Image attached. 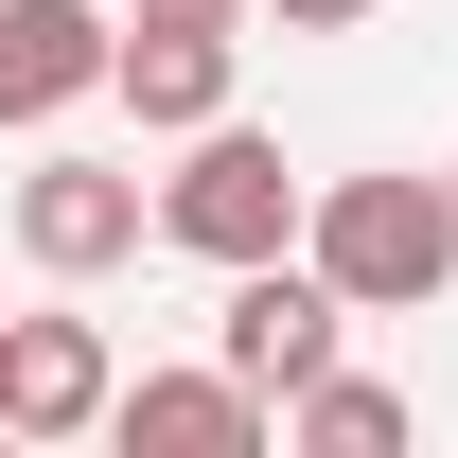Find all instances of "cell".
<instances>
[{
  "label": "cell",
  "instance_id": "cell-1",
  "mask_svg": "<svg viewBox=\"0 0 458 458\" xmlns=\"http://www.w3.org/2000/svg\"><path fill=\"white\" fill-rule=\"evenodd\" d=\"M300 265L352 318H423L458 283V176H318L300 194Z\"/></svg>",
  "mask_w": 458,
  "mask_h": 458
},
{
  "label": "cell",
  "instance_id": "cell-2",
  "mask_svg": "<svg viewBox=\"0 0 458 458\" xmlns=\"http://www.w3.org/2000/svg\"><path fill=\"white\" fill-rule=\"evenodd\" d=\"M300 194H318V176H283L265 123H194V159L159 176V247H194V265H265V247H300Z\"/></svg>",
  "mask_w": 458,
  "mask_h": 458
},
{
  "label": "cell",
  "instance_id": "cell-3",
  "mask_svg": "<svg viewBox=\"0 0 458 458\" xmlns=\"http://www.w3.org/2000/svg\"><path fill=\"white\" fill-rule=\"evenodd\" d=\"M212 352H229V370H247L265 405H283V388H318V370L352 352V300L318 283L300 247H265V265H229V318H212Z\"/></svg>",
  "mask_w": 458,
  "mask_h": 458
},
{
  "label": "cell",
  "instance_id": "cell-4",
  "mask_svg": "<svg viewBox=\"0 0 458 458\" xmlns=\"http://www.w3.org/2000/svg\"><path fill=\"white\" fill-rule=\"evenodd\" d=\"M141 229H159V194H141L123 159H36V176H18V247H36L54 283H106Z\"/></svg>",
  "mask_w": 458,
  "mask_h": 458
},
{
  "label": "cell",
  "instance_id": "cell-5",
  "mask_svg": "<svg viewBox=\"0 0 458 458\" xmlns=\"http://www.w3.org/2000/svg\"><path fill=\"white\" fill-rule=\"evenodd\" d=\"M106 335L89 318H0V441H106Z\"/></svg>",
  "mask_w": 458,
  "mask_h": 458
},
{
  "label": "cell",
  "instance_id": "cell-6",
  "mask_svg": "<svg viewBox=\"0 0 458 458\" xmlns=\"http://www.w3.org/2000/svg\"><path fill=\"white\" fill-rule=\"evenodd\" d=\"M265 423H283V405L247 388L229 352H212V370H141V388H106V441H123V458H247Z\"/></svg>",
  "mask_w": 458,
  "mask_h": 458
},
{
  "label": "cell",
  "instance_id": "cell-7",
  "mask_svg": "<svg viewBox=\"0 0 458 458\" xmlns=\"http://www.w3.org/2000/svg\"><path fill=\"white\" fill-rule=\"evenodd\" d=\"M123 18H89V0H0V123H71L89 89H106Z\"/></svg>",
  "mask_w": 458,
  "mask_h": 458
},
{
  "label": "cell",
  "instance_id": "cell-8",
  "mask_svg": "<svg viewBox=\"0 0 458 458\" xmlns=\"http://www.w3.org/2000/svg\"><path fill=\"white\" fill-rule=\"evenodd\" d=\"M106 89L159 141H194V123H229V18H123V54H106Z\"/></svg>",
  "mask_w": 458,
  "mask_h": 458
},
{
  "label": "cell",
  "instance_id": "cell-9",
  "mask_svg": "<svg viewBox=\"0 0 458 458\" xmlns=\"http://www.w3.org/2000/svg\"><path fill=\"white\" fill-rule=\"evenodd\" d=\"M283 441H318V458H388L405 441V388H370V370H318V388H283Z\"/></svg>",
  "mask_w": 458,
  "mask_h": 458
},
{
  "label": "cell",
  "instance_id": "cell-10",
  "mask_svg": "<svg viewBox=\"0 0 458 458\" xmlns=\"http://www.w3.org/2000/svg\"><path fill=\"white\" fill-rule=\"evenodd\" d=\"M247 18H283V36H352L370 0H247Z\"/></svg>",
  "mask_w": 458,
  "mask_h": 458
},
{
  "label": "cell",
  "instance_id": "cell-11",
  "mask_svg": "<svg viewBox=\"0 0 458 458\" xmlns=\"http://www.w3.org/2000/svg\"><path fill=\"white\" fill-rule=\"evenodd\" d=\"M123 18H247V0H123Z\"/></svg>",
  "mask_w": 458,
  "mask_h": 458
}]
</instances>
